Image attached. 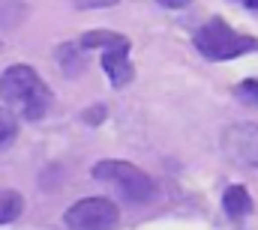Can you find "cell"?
<instances>
[{
    "mask_svg": "<svg viewBox=\"0 0 258 230\" xmlns=\"http://www.w3.org/2000/svg\"><path fill=\"white\" fill-rule=\"evenodd\" d=\"M69 3L78 9H105V6H114L117 0H69Z\"/></svg>",
    "mask_w": 258,
    "mask_h": 230,
    "instance_id": "4fadbf2b",
    "label": "cell"
},
{
    "mask_svg": "<svg viewBox=\"0 0 258 230\" xmlns=\"http://www.w3.org/2000/svg\"><path fill=\"white\" fill-rule=\"evenodd\" d=\"M222 206H225V212H228L231 218H243V215L252 209L249 191H246L243 185H231V188H225V194H222Z\"/></svg>",
    "mask_w": 258,
    "mask_h": 230,
    "instance_id": "52a82bcc",
    "label": "cell"
},
{
    "mask_svg": "<svg viewBox=\"0 0 258 230\" xmlns=\"http://www.w3.org/2000/svg\"><path fill=\"white\" fill-rule=\"evenodd\" d=\"M234 96H237L240 102H246V105L258 108V81H255V78H246V81H240V84L234 87Z\"/></svg>",
    "mask_w": 258,
    "mask_h": 230,
    "instance_id": "7c38bea8",
    "label": "cell"
},
{
    "mask_svg": "<svg viewBox=\"0 0 258 230\" xmlns=\"http://www.w3.org/2000/svg\"><path fill=\"white\" fill-rule=\"evenodd\" d=\"M21 209H24V197L18 191H0V224L15 221Z\"/></svg>",
    "mask_w": 258,
    "mask_h": 230,
    "instance_id": "9c48e42d",
    "label": "cell"
},
{
    "mask_svg": "<svg viewBox=\"0 0 258 230\" xmlns=\"http://www.w3.org/2000/svg\"><path fill=\"white\" fill-rule=\"evenodd\" d=\"M18 138V117L9 108H0V153Z\"/></svg>",
    "mask_w": 258,
    "mask_h": 230,
    "instance_id": "30bf717a",
    "label": "cell"
},
{
    "mask_svg": "<svg viewBox=\"0 0 258 230\" xmlns=\"http://www.w3.org/2000/svg\"><path fill=\"white\" fill-rule=\"evenodd\" d=\"M123 36L120 33H114V30H93V33H87L84 39H81V45L84 48H108V45H114V42H120Z\"/></svg>",
    "mask_w": 258,
    "mask_h": 230,
    "instance_id": "8fae6325",
    "label": "cell"
},
{
    "mask_svg": "<svg viewBox=\"0 0 258 230\" xmlns=\"http://www.w3.org/2000/svg\"><path fill=\"white\" fill-rule=\"evenodd\" d=\"M165 9H183V6H189L192 0H159Z\"/></svg>",
    "mask_w": 258,
    "mask_h": 230,
    "instance_id": "5bb4252c",
    "label": "cell"
},
{
    "mask_svg": "<svg viewBox=\"0 0 258 230\" xmlns=\"http://www.w3.org/2000/svg\"><path fill=\"white\" fill-rule=\"evenodd\" d=\"M192 45L201 51V57L207 60H234L240 54H246V51H252V48H258L255 39L240 36L222 18H210L207 24H201L192 36Z\"/></svg>",
    "mask_w": 258,
    "mask_h": 230,
    "instance_id": "7a4b0ae2",
    "label": "cell"
},
{
    "mask_svg": "<svg viewBox=\"0 0 258 230\" xmlns=\"http://www.w3.org/2000/svg\"><path fill=\"white\" fill-rule=\"evenodd\" d=\"M27 6L30 0H0V27L12 30L27 18Z\"/></svg>",
    "mask_w": 258,
    "mask_h": 230,
    "instance_id": "ba28073f",
    "label": "cell"
},
{
    "mask_svg": "<svg viewBox=\"0 0 258 230\" xmlns=\"http://www.w3.org/2000/svg\"><path fill=\"white\" fill-rule=\"evenodd\" d=\"M0 99L3 105H9V111H18L24 120H42L51 108V90L48 84L39 78L36 69L18 63L3 69L0 75Z\"/></svg>",
    "mask_w": 258,
    "mask_h": 230,
    "instance_id": "6da1fadb",
    "label": "cell"
},
{
    "mask_svg": "<svg viewBox=\"0 0 258 230\" xmlns=\"http://www.w3.org/2000/svg\"><path fill=\"white\" fill-rule=\"evenodd\" d=\"M117 218L120 212L108 197H84L66 209L63 224L66 230H114Z\"/></svg>",
    "mask_w": 258,
    "mask_h": 230,
    "instance_id": "277c9868",
    "label": "cell"
},
{
    "mask_svg": "<svg viewBox=\"0 0 258 230\" xmlns=\"http://www.w3.org/2000/svg\"><path fill=\"white\" fill-rule=\"evenodd\" d=\"M102 117H105V108H93V111L87 114V123H99Z\"/></svg>",
    "mask_w": 258,
    "mask_h": 230,
    "instance_id": "9a60e30c",
    "label": "cell"
},
{
    "mask_svg": "<svg viewBox=\"0 0 258 230\" xmlns=\"http://www.w3.org/2000/svg\"><path fill=\"white\" fill-rule=\"evenodd\" d=\"M102 69L111 78V84L120 90L132 81V63H129V39L123 36L120 42L102 48Z\"/></svg>",
    "mask_w": 258,
    "mask_h": 230,
    "instance_id": "8992f818",
    "label": "cell"
},
{
    "mask_svg": "<svg viewBox=\"0 0 258 230\" xmlns=\"http://www.w3.org/2000/svg\"><path fill=\"white\" fill-rule=\"evenodd\" d=\"M243 3H249V6H258V0H243Z\"/></svg>",
    "mask_w": 258,
    "mask_h": 230,
    "instance_id": "2e32d148",
    "label": "cell"
},
{
    "mask_svg": "<svg viewBox=\"0 0 258 230\" xmlns=\"http://www.w3.org/2000/svg\"><path fill=\"white\" fill-rule=\"evenodd\" d=\"M222 153L240 168H258V126L255 123L228 126L222 132Z\"/></svg>",
    "mask_w": 258,
    "mask_h": 230,
    "instance_id": "5b68a950",
    "label": "cell"
},
{
    "mask_svg": "<svg viewBox=\"0 0 258 230\" xmlns=\"http://www.w3.org/2000/svg\"><path fill=\"white\" fill-rule=\"evenodd\" d=\"M93 176L105 185H111L123 200L129 203H147L153 197V179L141 171L138 165L117 162V159H105L93 165Z\"/></svg>",
    "mask_w": 258,
    "mask_h": 230,
    "instance_id": "3957f363",
    "label": "cell"
}]
</instances>
